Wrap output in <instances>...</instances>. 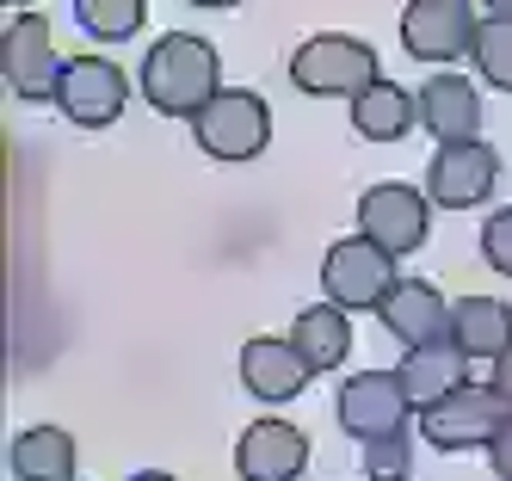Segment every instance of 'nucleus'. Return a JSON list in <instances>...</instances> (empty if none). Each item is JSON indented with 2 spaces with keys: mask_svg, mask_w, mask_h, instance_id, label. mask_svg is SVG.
Segmentation results:
<instances>
[{
  "mask_svg": "<svg viewBox=\"0 0 512 481\" xmlns=\"http://www.w3.org/2000/svg\"><path fill=\"white\" fill-rule=\"evenodd\" d=\"M223 93V56L198 31H161L142 56V99L161 118H198Z\"/></svg>",
  "mask_w": 512,
  "mask_h": 481,
  "instance_id": "1",
  "label": "nucleus"
},
{
  "mask_svg": "<svg viewBox=\"0 0 512 481\" xmlns=\"http://www.w3.org/2000/svg\"><path fill=\"white\" fill-rule=\"evenodd\" d=\"M371 81H383V62L364 37L315 31L290 50V87L309 93V99H358Z\"/></svg>",
  "mask_w": 512,
  "mask_h": 481,
  "instance_id": "2",
  "label": "nucleus"
},
{
  "mask_svg": "<svg viewBox=\"0 0 512 481\" xmlns=\"http://www.w3.org/2000/svg\"><path fill=\"white\" fill-rule=\"evenodd\" d=\"M192 136L210 161H253L272 142V105L253 87H223L192 118Z\"/></svg>",
  "mask_w": 512,
  "mask_h": 481,
  "instance_id": "3",
  "label": "nucleus"
},
{
  "mask_svg": "<svg viewBox=\"0 0 512 481\" xmlns=\"http://www.w3.org/2000/svg\"><path fill=\"white\" fill-rule=\"evenodd\" d=\"M506 414H512V401L494 383H463L457 395L420 407V438L438 444V451H488Z\"/></svg>",
  "mask_w": 512,
  "mask_h": 481,
  "instance_id": "4",
  "label": "nucleus"
},
{
  "mask_svg": "<svg viewBox=\"0 0 512 481\" xmlns=\"http://www.w3.org/2000/svg\"><path fill=\"white\" fill-rule=\"evenodd\" d=\"M395 284H401L395 253L377 247L371 235H346V241L327 247V259H321V296L340 303V309H383V296Z\"/></svg>",
  "mask_w": 512,
  "mask_h": 481,
  "instance_id": "5",
  "label": "nucleus"
},
{
  "mask_svg": "<svg viewBox=\"0 0 512 481\" xmlns=\"http://www.w3.org/2000/svg\"><path fill=\"white\" fill-rule=\"evenodd\" d=\"M62 50H56V31L44 13H19L0 31V74L19 99H56V81H62Z\"/></svg>",
  "mask_w": 512,
  "mask_h": 481,
  "instance_id": "6",
  "label": "nucleus"
},
{
  "mask_svg": "<svg viewBox=\"0 0 512 481\" xmlns=\"http://www.w3.org/2000/svg\"><path fill=\"white\" fill-rule=\"evenodd\" d=\"M56 105H62V118H68V124L105 130V124H118V118H124L130 81H124V68H118L112 56H68L62 81H56Z\"/></svg>",
  "mask_w": 512,
  "mask_h": 481,
  "instance_id": "7",
  "label": "nucleus"
},
{
  "mask_svg": "<svg viewBox=\"0 0 512 481\" xmlns=\"http://www.w3.org/2000/svg\"><path fill=\"white\" fill-rule=\"evenodd\" d=\"M334 414H340V426L364 444V438L401 432V426H408V414H420V407L408 401V383H401V370H358V377L340 383Z\"/></svg>",
  "mask_w": 512,
  "mask_h": 481,
  "instance_id": "8",
  "label": "nucleus"
},
{
  "mask_svg": "<svg viewBox=\"0 0 512 481\" xmlns=\"http://www.w3.org/2000/svg\"><path fill=\"white\" fill-rule=\"evenodd\" d=\"M494 179H500V155L482 136L438 142L432 161H426V198L445 204V210H475L482 198H494Z\"/></svg>",
  "mask_w": 512,
  "mask_h": 481,
  "instance_id": "9",
  "label": "nucleus"
},
{
  "mask_svg": "<svg viewBox=\"0 0 512 481\" xmlns=\"http://www.w3.org/2000/svg\"><path fill=\"white\" fill-rule=\"evenodd\" d=\"M426 222H432V198L408 179H383V185H371V192L358 198V235H371L395 259L426 241Z\"/></svg>",
  "mask_w": 512,
  "mask_h": 481,
  "instance_id": "10",
  "label": "nucleus"
},
{
  "mask_svg": "<svg viewBox=\"0 0 512 481\" xmlns=\"http://www.w3.org/2000/svg\"><path fill=\"white\" fill-rule=\"evenodd\" d=\"M475 31H482V19H475L469 0H408V13H401V50L420 62H457V56H469Z\"/></svg>",
  "mask_w": 512,
  "mask_h": 481,
  "instance_id": "11",
  "label": "nucleus"
},
{
  "mask_svg": "<svg viewBox=\"0 0 512 481\" xmlns=\"http://www.w3.org/2000/svg\"><path fill=\"white\" fill-rule=\"evenodd\" d=\"M303 469H309V432L290 420H253L235 444L241 481H297Z\"/></svg>",
  "mask_w": 512,
  "mask_h": 481,
  "instance_id": "12",
  "label": "nucleus"
},
{
  "mask_svg": "<svg viewBox=\"0 0 512 481\" xmlns=\"http://www.w3.org/2000/svg\"><path fill=\"white\" fill-rule=\"evenodd\" d=\"M309 358L290 346V333L284 340H272V333H253V340L241 346V383L247 395H260V401H297L309 389Z\"/></svg>",
  "mask_w": 512,
  "mask_h": 481,
  "instance_id": "13",
  "label": "nucleus"
},
{
  "mask_svg": "<svg viewBox=\"0 0 512 481\" xmlns=\"http://www.w3.org/2000/svg\"><path fill=\"white\" fill-rule=\"evenodd\" d=\"M377 321L389 327V340H401V352H408V346H426V340H445V333H451V303L438 296V284L401 278V284L383 296Z\"/></svg>",
  "mask_w": 512,
  "mask_h": 481,
  "instance_id": "14",
  "label": "nucleus"
},
{
  "mask_svg": "<svg viewBox=\"0 0 512 481\" xmlns=\"http://www.w3.org/2000/svg\"><path fill=\"white\" fill-rule=\"evenodd\" d=\"M420 130H432V142H469L482 136V93L463 74H432L420 87Z\"/></svg>",
  "mask_w": 512,
  "mask_h": 481,
  "instance_id": "15",
  "label": "nucleus"
},
{
  "mask_svg": "<svg viewBox=\"0 0 512 481\" xmlns=\"http://www.w3.org/2000/svg\"><path fill=\"white\" fill-rule=\"evenodd\" d=\"M401 383H408V401L414 407H432L445 401L469 383V352L451 340H426V346H408V358H401Z\"/></svg>",
  "mask_w": 512,
  "mask_h": 481,
  "instance_id": "16",
  "label": "nucleus"
},
{
  "mask_svg": "<svg viewBox=\"0 0 512 481\" xmlns=\"http://www.w3.org/2000/svg\"><path fill=\"white\" fill-rule=\"evenodd\" d=\"M414 124H420V93L395 87V81H371L352 99V130L364 142H401Z\"/></svg>",
  "mask_w": 512,
  "mask_h": 481,
  "instance_id": "17",
  "label": "nucleus"
},
{
  "mask_svg": "<svg viewBox=\"0 0 512 481\" xmlns=\"http://www.w3.org/2000/svg\"><path fill=\"white\" fill-rule=\"evenodd\" d=\"M346 315H352V309H340V303H309L297 321H290V346L309 358L315 377H321V370H340V364H346V352H352V321H346Z\"/></svg>",
  "mask_w": 512,
  "mask_h": 481,
  "instance_id": "18",
  "label": "nucleus"
},
{
  "mask_svg": "<svg viewBox=\"0 0 512 481\" xmlns=\"http://www.w3.org/2000/svg\"><path fill=\"white\" fill-rule=\"evenodd\" d=\"M13 481H75V438L62 426H25L7 444Z\"/></svg>",
  "mask_w": 512,
  "mask_h": 481,
  "instance_id": "19",
  "label": "nucleus"
},
{
  "mask_svg": "<svg viewBox=\"0 0 512 481\" xmlns=\"http://www.w3.org/2000/svg\"><path fill=\"white\" fill-rule=\"evenodd\" d=\"M451 340L469 352V358H500L512 346V309L500 296H457L451 309Z\"/></svg>",
  "mask_w": 512,
  "mask_h": 481,
  "instance_id": "20",
  "label": "nucleus"
},
{
  "mask_svg": "<svg viewBox=\"0 0 512 481\" xmlns=\"http://www.w3.org/2000/svg\"><path fill=\"white\" fill-rule=\"evenodd\" d=\"M149 19V0H75V25L93 44H130Z\"/></svg>",
  "mask_w": 512,
  "mask_h": 481,
  "instance_id": "21",
  "label": "nucleus"
},
{
  "mask_svg": "<svg viewBox=\"0 0 512 481\" xmlns=\"http://www.w3.org/2000/svg\"><path fill=\"white\" fill-rule=\"evenodd\" d=\"M469 62H475V74H482L488 87L512 93V13L482 19V31H475V44H469Z\"/></svg>",
  "mask_w": 512,
  "mask_h": 481,
  "instance_id": "22",
  "label": "nucleus"
},
{
  "mask_svg": "<svg viewBox=\"0 0 512 481\" xmlns=\"http://www.w3.org/2000/svg\"><path fill=\"white\" fill-rule=\"evenodd\" d=\"M364 475H371V481H408L414 475V438H408V426L383 432V438H364Z\"/></svg>",
  "mask_w": 512,
  "mask_h": 481,
  "instance_id": "23",
  "label": "nucleus"
},
{
  "mask_svg": "<svg viewBox=\"0 0 512 481\" xmlns=\"http://www.w3.org/2000/svg\"><path fill=\"white\" fill-rule=\"evenodd\" d=\"M482 259H488L500 278H512V204L506 210H488V222H482Z\"/></svg>",
  "mask_w": 512,
  "mask_h": 481,
  "instance_id": "24",
  "label": "nucleus"
},
{
  "mask_svg": "<svg viewBox=\"0 0 512 481\" xmlns=\"http://www.w3.org/2000/svg\"><path fill=\"white\" fill-rule=\"evenodd\" d=\"M488 463H494V475L500 481H512V414H506V426L494 432V444H488Z\"/></svg>",
  "mask_w": 512,
  "mask_h": 481,
  "instance_id": "25",
  "label": "nucleus"
},
{
  "mask_svg": "<svg viewBox=\"0 0 512 481\" xmlns=\"http://www.w3.org/2000/svg\"><path fill=\"white\" fill-rule=\"evenodd\" d=\"M488 383H494V389H500V395L512 401V346H506V352L494 358V377H488Z\"/></svg>",
  "mask_w": 512,
  "mask_h": 481,
  "instance_id": "26",
  "label": "nucleus"
},
{
  "mask_svg": "<svg viewBox=\"0 0 512 481\" xmlns=\"http://www.w3.org/2000/svg\"><path fill=\"white\" fill-rule=\"evenodd\" d=\"M186 7H216L223 13V7H241V0H186Z\"/></svg>",
  "mask_w": 512,
  "mask_h": 481,
  "instance_id": "27",
  "label": "nucleus"
},
{
  "mask_svg": "<svg viewBox=\"0 0 512 481\" xmlns=\"http://www.w3.org/2000/svg\"><path fill=\"white\" fill-rule=\"evenodd\" d=\"M130 481H179V475H161V469H142V475H130Z\"/></svg>",
  "mask_w": 512,
  "mask_h": 481,
  "instance_id": "28",
  "label": "nucleus"
},
{
  "mask_svg": "<svg viewBox=\"0 0 512 481\" xmlns=\"http://www.w3.org/2000/svg\"><path fill=\"white\" fill-rule=\"evenodd\" d=\"M488 13H512V0H488Z\"/></svg>",
  "mask_w": 512,
  "mask_h": 481,
  "instance_id": "29",
  "label": "nucleus"
},
{
  "mask_svg": "<svg viewBox=\"0 0 512 481\" xmlns=\"http://www.w3.org/2000/svg\"><path fill=\"white\" fill-rule=\"evenodd\" d=\"M7 7H13V0H7ZM19 7H25V0H19Z\"/></svg>",
  "mask_w": 512,
  "mask_h": 481,
  "instance_id": "30",
  "label": "nucleus"
},
{
  "mask_svg": "<svg viewBox=\"0 0 512 481\" xmlns=\"http://www.w3.org/2000/svg\"><path fill=\"white\" fill-rule=\"evenodd\" d=\"M408 481H414V475H408Z\"/></svg>",
  "mask_w": 512,
  "mask_h": 481,
  "instance_id": "31",
  "label": "nucleus"
}]
</instances>
